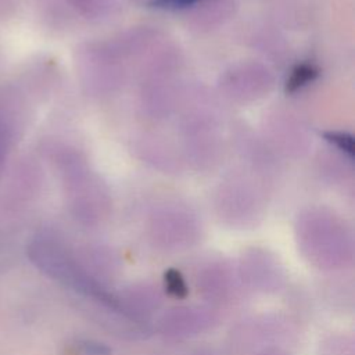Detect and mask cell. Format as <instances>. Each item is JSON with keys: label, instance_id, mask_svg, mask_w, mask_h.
<instances>
[{"label": "cell", "instance_id": "cell-5", "mask_svg": "<svg viewBox=\"0 0 355 355\" xmlns=\"http://www.w3.org/2000/svg\"><path fill=\"white\" fill-rule=\"evenodd\" d=\"M83 349L86 352V355H108L110 351L100 345V344H94V343H86L83 344Z\"/></svg>", "mask_w": 355, "mask_h": 355}, {"label": "cell", "instance_id": "cell-2", "mask_svg": "<svg viewBox=\"0 0 355 355\" xmlns=\"http://www.w3.org/2000/svg\"><path fill=\"white\" fill-rule=\"evenodd\" d=\"M164 286H165V290L169 295H172L175 298H179V300L184 298L189 293L182 273L179 270L173 269V268L168 269L164 273Z\"/></svg>", "mask_w": 355, "mask_h": 355}, {"label": "cell", "instance_id": "cell-4", "mask_svg": "<svg viewBox=\"0 0 355 355\" xmlns=\"http://www.w3.org/2000/svg\"><path fill=\"white\" fill-rule=\"evenodd\" d=\"M197 1H200V0H150L148 6L153 8L178 10V8H186L189 6H193Z\"/></svg>", "mask_w": 355, "mask_h": 355}, {"label": "cell", "instance_id": "cell-3", "mask_svg": "<svg viewBox=\"0 0 355 355\" xmlns=\"http://www.w3.org/2000/svg\"><path fill=\"white\" fill-rule=\"evenodd\" d=\"M324 139L334 144L338 150H341L348 157H354L355 154V146H354V137L349 133L345 132H326Z\"/></svg>", "mask_w": 355, "mask_h": 355}, {"label": "cell", "instance_id": "cell-6", "mask_svg": "<svg viewBox=\"0 0 355 355\" xmlns=\"http://www.w3.org/2000/svg\"><path fill=\"white\" fill-rule=\"evenodd\" d=\"M0 144H1V137H0Z\"/></svg>", "mask_w": 355, "mask_h": 355}, {"label": "cell", "instance_id": "cell-1", "mask_svg": "<svg viewBox=\"0 0 355 355\" xmlns=\"http://www.w3.org/2000/svg\"><path fill=\"white\" fill-rule=\"evenodd\" d=\"M318 76H319V69L316 68V65H313L311 62L297 64L291 69V72L286 80V92L294 93L298 89H302L304 86H306L308 83L313 82Z\"/></svg>", "mask_w": 355, "mask_h": 355}]
</instances>
